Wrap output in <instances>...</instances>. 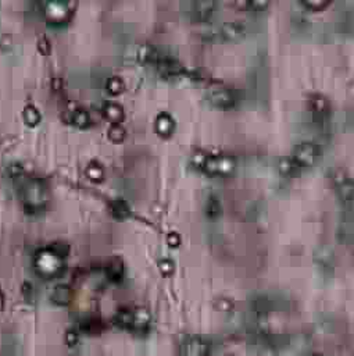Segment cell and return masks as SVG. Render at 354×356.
Here are the masks:
<instances>
[{
    "instance_id": "obj_21",
    "label": "cell",
    "mask_w": 354,
    "mask_h": 356,
    "mask_svg": "<svg viewBox=\"0 0 354 356\" xmlns=\"http://www.w3.org/2000/svg\"><path fill=\"white\" fill-rule=\"evenodd\" d=\"M106 86H107V91L110 92V94L118 95L123 92L124 88H125V84H124V81L121 77L113 75V77H110V78L107 79V84H106Z\"/></svg>"
},
{
    "instance_id": "obj_3",
    "label": "cell",
    "mask_w": 354,
    "mask_h": 356,
    "mask_svg": "<svg viewBox=\"0 0 354 356\" xmlns=\"http://www.w3.org/2000/svg\"><path fill=\"white\" fill-rule=\"evenodd\" d=\"M235 158L226 153L207 154L206 162L203 164V170L208 174H229L235 170Z\"/></svg>"
},
{
    "instance_id": "obj_20",
    "label": "cell",
    "mask_w": 354,
    "mask_h": 356,
    "mask_svg": "<svg viewBox=\"0 0 354 356\" xmlns=\"http://www.w3.org/2000/svg\"><path fill=\"white\" fill-rule=\"evenodd\" d=\"M133 320V312L128 310V309H123V310L117 312V315L114 316V323L121 328H129L132 327Z\"/></svg>"
},
{
    "instance_id": "obj_22",
    "label": "cell",
    "mask_w": 354,
    "mask_h": 356,
    "mask_svg": "<svg viewBox=\"0 0 354 356\" xmlns=\"http://www.w3.org/2000/svg\"><path fill=\"white\" fill-rule=\"evenodd\" d=\"M297 167H299V166H297V163L293 160V158H282L279 162H278V168H279V171L282 174H285V175L293 174Z\"/></svg>"
},
{
    "instance_id": "obj_35",
    "label": "cell",
    "mask_w": 354,
    "mask_h": 356,
    "mask_svg": "<svg viewBox=\"0 0 354 356\" xmlns=\"http://www.w3.org/2000/svg\"><path fill=\"white\" fill-rule=\"evenodd\" d=\"M167 242L170 247H178L181 243V238L175 231H171V233L167 235Z\"/></svg>"
},
{
    "instance_id": "obj_34",
    "label": "cell",
    "mask_w": 354,
    "mask_h": 356,
    "mask_svg": "<svg viewBox=\"0 0 354 356\" xmlns=\"http://www.w3.org/2000/svg\"><path fill=\"white\" fill-rule=\"evenodd\" d=\"M158 266H160L162 274H171L174 272V263L170 259H162Z\"/></svg>"
},
{
    "instance_id": "obj_29",
    "label": "cell",
    "mask_w": 354,
    "mask_h": 356,
    "mask_svg": "<svg viewBox=\"0 0 354 356\" xmlns=\"http://www.w3.org/2000/svg\"><path fill=\"white\" fill-rule=\"evenodd\" d=\"M50 249L52 251H54V252L57 253L59 256H61L63 259H64V256L68 253V245L67 243H63V242H54L50 245Z\"/></svg>"
},
{
    "instance_id": "obj_23",
    "label": "cell",
    "mask_w": 354,
    "mask_h": 356,
    "mask_svg": "<svg viewBox=\"0 0 354 356\" xmlns=\"http://www.w3.org/2000/svg\"><path fill=\"white\" fill-rule=\"evenodd\" d=\"M86 175H88L92 181H100L104 175V170L102 167V164L98 162H92L89 163L88 168H86Z\"/></svg>"
},
{
    "instance_id": "obj_19",
    "label": "cell",
    "mask_w": 354,
    "mask_h": 356,
    "mask_svg": "<svg viewBox=\"0 0 354 356\" xmlns=\"http://www.w3.org/2000/svg\"><path fill=\"white\" fill-rule=\"evenodd\" d=\"M69 120H71L75 125L84 128V127H86V125L90 123V116H89L88 112L85 109H82V107H77V109H74L71 112Z\"/></svg>"
},
{
    "instance_id": "obj_5",
    "label": "cell",
    "mask_w": 354,
    "mask_h": 356,
    "mask_svg": "<svg viewBox=\"0 0 354 356\" xmlns=\"http://www.w3.org/2000/svg\"><path fill=\"white\" fill-rule=\"evenodd\" d=\"M334 183L338 191L339 198L343 202H349L354 198V181L351 180L349 174L346 173L342 168H336L334 171Z\"/></svg>"
},
{
    "instance_id": "obj_36",
    "label": "cell",
    "mask_w": 354,
    "mask_h": 356,
    "mask_svg": "<svg viewBox=\"0 0 354 356\" xmlns=\"http://www.w3.org/2000/svg\"><path fill=\"white\" fill-rule=\"evenodd\" d=\"M22 294H24L25 299H31V294H32V287L30 282H24L22 284Z\"/></svg>"
},
{
    "instance_id": "obj_15",
    "label": "cell",
    "mask_w": 354,
    "mask_h": 356,
    "mask_svg": "<svg viewBox=\"0 0 354 356\" xmlns=\"http://www.w3.org/2000/svg\"><path fill=\"white\" fill-rule=\"evenodd\" d=\"M160 57H161V55L152 44H142L138 49V59L145 61V63H154L156 64Z\"/></svg>"
},
{
    "instance_id": "obj_13",
    "label": "cell",
    "mask_w": 354,
    "mask_h": 356,
    "mask_svg": "<svg viewBox=\"0 0 354 356\" xmlns=\"http://www.w3.org/2000/svg\"><path fill=\"white\" fill-rule=\"evenodd\" d=\"M149 324H150V315H149L148 310L145 309H138V310L133 312V320H132V327L131 330L136 332H143L146 331L149 328Z\"/></svg>"
},
{
    "instance_id": "obj_12",
    "label": "cell",
    "mask_w": 354,
    "mask_h": 356,
    "mask_svg": "<svg viewBox=\"0 0 354 356\" xmlns=\"http://www.w3.org/2000/svg\"><path fill=\"white\" fill-rule=\"evenodd\" d=\"M102 112H103L104 117H106L108 121H111L113 124H120L124 120L123 106L115 103V102H107V103H104Z\"/></svg>"
},
{
    "instance_id": "obj_7",
    "label": "cell",
    "mask_w": 354,
    "mask_h": 356,
    "mask_svg": "<svg viewBox=\"0 0 354 356\" xmlns=\"http://www.w3.org/2000/svg\"><path fill=\"white\" fill-rule=\"evenodd\" d=\"M156 65H157L158 73L164 75V77H168V78L182 77V75L186 74V69L183 67V64H181L178 60L171 59V57L161 56L156 63Z\"/></svg>"
},
{
    "instance_id": "obj_25",
    "label": "cell",
    "mask_w": 354,
    "mask_h": 356,
    "mask_svg": "<svg viewBox=\"0 0 354 356\" xmlns=\"http://www.w3.org/2000/svg\"><path fill=\"white\" fill-rule=\"evenodd\" d=\"M82 330L84 331H86L88 334H100V331H102V327H103V323H102V320H99V319H89V320H86V322L82 323Z\"/></svg>"
},
{
    "instance_id": "obj_32",
    "label": "cell",
    "mask_w": 354,
    "mask_h": 356,
    "mask_svg": "<svg viewBox=\"0 0 354 356\" xmlns=\"http://www.w3.org/2000/svg\"><path fill=\"white\" fill-rule=\"evenodd\" d=\"M38 46H39V49L42 53H44V55H48V53H49L52 46H50V40L48 39V36H46V35H40Z\"/></svg>"
},
{
    "instance_id": "obj_14",
    "label": "cell",
    "mask_w": 354,
    "mask_h": 356,
    "mask_svg": "<svg viewBox=\"0 0 354 356\" xmlns=\"http://www.w3.org/2000/svg\"><path fill=\"white\" fill-rule=\"evenodd\" d=\"M106 274L111 281H120L124 276V263L120 257H113L106 264Z\"/></svg>"
},
{
    "instance_id": "obj_33",
    "label": "cell",
    "mask_w": 354,
    "mask_h": 356,
    "mask_svg": "<svg viewBox=\"0 0 354 356\" xmlns=\"http://www.w3.org/2000/svg\"><path fill=\"white\" fill-rule=\"evenodd\" d=\"M268 6V2H264V0H256V2H247V9L254 11H261L266 9Z\"/></svg>"
},
{
    "instance_id": "obj_30",
    "label": "cell",
    "mask_w": 354,
    "mask_h": 356,
    "mask_svg": "<svg viewBox=\"0 0 354 356\" xmlns=\"http://www.w3.org/2000/svg\"><path fill=\"white\" fill-rule=\"evenodd\" d=\"M79 340V334L75 330H68L65 332V342L68 346H75L78 344Z\"/></svg>"
},
{
    "instance_id": "obj_28",
    "label": "cell",
    "mask_w": 354,
    "mask_h": 356,
    "mask_svg": "<svg viewBox=\"0 0 354 356\" xmlns=\"http://www.w3.org/2000/svg\"><path fill=\"white\" fill-rule=\"evenodd\" d=\"M328 5H329V2H326V0H305V2H301V6L309 9L310 11H320L325 9Z\"/></svg>"
},
{
    "instance_id": "obj_11",
    "label": "cell",
    "mask_w": 354,
    "mask_h": 356,
    "mask_svg": "<svg viewBox=\"0 0 354 356\" xmlns=\"http://www.w3.org/2000/svg\"><path fill=\"white\" fill-rule=\"evenodd\" d=\"M71 299H73V290L67 284H59L53 288L52 301L54 303H57L60 306H65L71 302Z\"/></svg>"
},
{
    "instance_id": "obj_37",
    "label": "cell",
    "mask_w": 354,
    "mask_h": 356,
    "mask_svg": "<svg viewBox=\"0 0 354 356\" xmlns=\"http://www.w3.org/2000/svg\"><path fill=\"white\" fill-rule=\"evenodd\" d=\"M3 306H5V295L0 291V309H3Z\"/></svg>"
},
{
    "instance_id": "obj_6",
    "label": "cell",
    "mask_w": 354,
    "mask_h": 356,
    "mask_svg": "<svg viewBox=\"0 0 354 356\" xmlns=\"http://www.w3.org/2000/svg\"><path fill=\"white\" fill-rule=\"evenodd\" d=\"M75 3H61V2H49L44 3V14L50 21L63 23L68 20L69 14L73 13Z\"/></svg>"
},
{
    "instance_id": "obj_4",
    "label": "cell",
    "mask_w": 354,
    "mask_h": 356,
    "mask_svg": "<svg viewBox=\"0 0 354 356\" xmlns=\"http://www.w3.org/2000/svg\"><path fill=\"white\" fill-rule=\"evenodd\" d=\"M320 149L317 144L311 141H303L297 145L293 152V160L299 167H309L315 163V160L318 158Z\"/></svg>"
},
{
    "instance_id": "obj_26",
    "label": "cell",
    "mask_w": 354,
    "mask_h": 356,
    "mask_svg": "<svg viewBox=\"0 0 354 356\" xmlns=\"http://www.w3.org/2000/svg\"><path fill=\"white\" fill-rule=\"evenodd\" d=\"M108 138L114 142H121L125 138V128L121 124H111L108 128Z\"/></svg>"
},
{
    "instance_id": "obj_31",
    "label": "cell",
    "mask_w": 354,
    "mask_h": 356,
    "mask_svg": "<svg viewBox=\"0 0 354 356\" xmlns=\"http://www.w3.org/2000/svg\"><path fill=\"white\" fill-rule=\"evenodd\" d=\"M206 158H207V153H204L203 150H196L192 156L193 164H196L197 167L203 168V164H204V162H206Z\"/></svg>"
},
{
    "instance_id": "obj_16",
    "label": "cell",
    "mask_w": 354,
    "mask_h": 356,
    "mask_svg": "<svg viewBox=\"0 0 354 356\" xmlns=\"http://www.w3.org/2000/svg\"><path fill=\"white\" fill-rule=\"evenodd\" d=\"M309 104L315 113H326L329 110V100L321 94H311L309 96Z\"/></svg>"
},
{
    "instance_id": "obj_8",
    "label": "cell",
    "mask_w": 354,
    "mask_h": 356,
    "mask_svg": "<svg viewBox=\"0 0 354 356\" xmlns=\"http://www.w3.org/2000/svg\"><path fill=\"white\" fill-rule=\"evenodd\" d=\"M208 99L213 104L218 107H231L235 103V96L231 92V89L225 86H213L208 91Z\"/></svg>"
},
{
    "instance_id": "obj_10",
    "label": "cell",
    "mask_w": 354,
    "mask_h": 356,
    "mask_svg": "<svg viewBox=\"0 0 354 356\" xmlns=\"http://www.w3.org/2000/svg\"><path fill=\"white\" fill-rule=\"evenodd\" d=\"M246 32V27L242 21H228L221 27V35L226 39H236Z\"/></svg>"
},
{
    "instance_id": "obj_24",
    "label": "cell",
    "mask_w": 354,
    "mask_h": 356,
    "mask_svg": "<svg viewBox=\"0 0 354 356\" xmlns=\"http://www.w3.org/2000/svg\"><path fill=\"white\" fill-rule=\"evenodd\" d=\"M24 119H25V121H27V123L30 124V125H36V124H38L40 121L39 110L36 109L35 106H32V104H28V106H25Z\"/></svg>"
},
{
    "instance_id": "obj_9",
    "label": "cell",
    "mask_w": 354,
    "mask_h": 356,
    "mask_svg": "<svg viewBox=\"0 0 354 356\" xmlns=\"http://www.w3.org/2000/svg\"><path fill=\"white\" fill-rule=\"evenodd\" d=\"M174 127H175V120H174L171 114L167 113V112H161V113L157 114L156 121H154V128L160 135H164V137L171 135L172 131H174Z\"/></svg>"
},
{
    "instance_id": "obj_18",
    "label": "cell",
    "mask_w": 354,
    "mask_h": 356,
    "mask_svg": "<svg viewBox=\"0 0 354 356\" xmlns=\"http://www.w3.org/2000/svg\"><path fill=\"white\" fill-rule=\"evenodd\" d=\"M110 206H111V212H113V214L118 218H125V217H128L129 214H131V209H129L128 203L121 198H117V199H114V201H111V205H110Z\"/></svg>"
},
{
    "instance_id": "obj_17",
    "label": "cell",
    "mask_w": 354,
    "mask_h": 356,
    "mask_svg": "<svg viewBox=\"0 0 354 356\" xmlns=\"http://www.w3.org/2000/svg\"><path fill=\"white\" fill-rule=\"evenodd\" d=\"M216 9V3L211 0H199L193 3V11L199 18H207L213 14Z\"/></svg>"
},
{
    "instance_id": "obj_27",
    "label": "cell",
    "mask_w": 354,
    "mask_h": 356,
    "mask_svg": "<svg viewBox=\"0 0 354 356\" xmlns=\"http://www.w3.org/2000/svg\"><path fill=\"white\" fill-rule=\"evenodd\" d=\"M206 212L210 217H216V216H218V214L221 213V203H220V199L217 198V196H214V195L210 196L208 201H207Z\"/></svg>"
},
{
    "instance_id": "obj_1",
    "label": "cell",
    "mask_w": 354,
    "mask_h": 356,
    "mask_svg": "<svg viewBox=\"0 0 354 356\" xmlns=\"http://www.w3.org/2000/svg\"><path fill=\"white\" fill-rule=\"evenodd\" d=\"M34 266L42 277L54 278L64 270V259L50 248H46L35 253Z\"/></svg>"
},
{
    "instance_id": "obj_2",
    "label": "cell",
    "mask_w": 354,
    "mask_h": 356,
    "mask_svg": "<svg viewBox=\"0 0 354 356\" xmlns=\"http://www.w3.org/2000/svg\"><path fill=\"white\" fill-rule=\"evenodd\" d=\"M22 196H24L25 208L34 212L44 205V187L42 181L30 178L22 184Z\"/></svg>"
}]
</instances>
